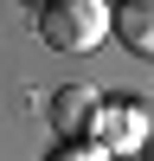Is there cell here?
<instances>
[{
	"label": "cell",
	"mask_w": 154,
	"mask_h": 161,
	"mask_svg": "<svg viewBox=\"0 0 154 161\" xmlns=\"http://www.w3.org/2000/svg\"><path fill=\"white\" fill-rule=\"evenodd\" d=\"M109 32V0H51L38 7V39L51 52H96Z\"/></svg>",
	"instance_id": "1"
},
{
	"label": "cell",
	"mask_w": 154,
	"mask_h": 161,
	"mask_svg": "<svg viewBox=\"0 0 154 161\" xmlns=\"http://www.w3.org/2000/svg\"><path fill=\"white\" fill-rule=\"evenodd\" d=\"M90 136L103 142V155H141V142L154 136V103L116 90V97L96 103V129H90Z\"/></svg>",
	"instance_id": "2"
},
{
	"label": "cell",
	"mask_w": 154,
	"mask_h": 161,
	"mask_svg": "<svg viewBox=\"0 0 154 161\" xmlns=\"http://www.w3.org/2000/svg\"><path fill=\"white\" fill-rule=\"evenodd\" d=\"M96 103H103V90H90V84L51 90V129H58L64 142H84L90 129H96Z\"/></svg>",
	"instance_id": "3"
},
{
	"label": "cell",
	"mask_w": 154,
	"mask_h": 161,
	"mask_svg": "<svg viewBox=\"0 0 154 161\" xmlns=\"http://www.w3.org/2000/svg\"><path fill=\"white\" fill-rule=\"evenodd\" d=\"M109 32L122 52L154 58V0H109Z\"/></svg>",
	"instance_id": "4"
},
{
	"label": "cell",
	"mask_w": 154,
	"mask_h": 161,
	"mask_svg": "<svg viewBox=\"0 0 154 161\" xmlns=\"http://www.w3.org/2000/svg\"><path fill=\"white\" fill-rule=\"evenodd\" d=\"M51 161H109V155H84V148H64V155H51Z\"/></svg>",
	"instance_id": "5"
},
{
	"label": "cell",
	"mask_w": 154,
	"mask_h": 161,
	"mask_svg": "<svg viewBox=\"0 0 154 161\" xmlns=\"http://www.w3.org/2000/svg\"><path fill=\"white\" fill-rule=\"evenodd\" d=\"M141 161H154V136H148V142H141Z\"/></svg>",
	"instance_id": "6"
},
{
	"label": "cell",
	"mask_w": 154,
	"mask_h": 161,
	"mask_svg": "<svg viewBox=\"0 0 154 161\" xmlns=\"http://www.w3.org/2000/svg\"><path fill=\"white\" fill-rule=\"evenodd\" d=\"M32 7H51V0H32Z\"/></svg>",
	"instance_id": "7"
},
{
	"label": "cell",
	"mask_w": 154,
	"mask_h": 161,
	"mask_svg": "<svg viewBox=\"0 0 154 161\" xmlns=\"http://www.w3.org/2000/svg\"><path fill=\"white\" fill-rule=\"evenodd\" d=\"M148 103H154V97H148Z\"/></svg>",
	"instance_id": "8"
}]
</instances>
